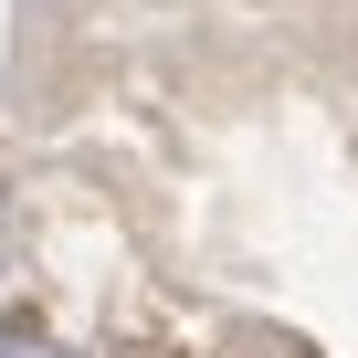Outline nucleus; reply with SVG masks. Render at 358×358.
<instances>
[{"label": "nucleus", "instance_id": "nucleus-1", "mask_svg": "<svg viewBox=\"0 0 358 358\" xmlns=\"http://www.w3.org/2000/svg\"><path fill=\"white\" fill-rule=\"evenodd\" d=\"M0 358H64L53 337H32V327H0Z\"/></svg>", "mask_w": 358, "mask_h": 358}, {"label": "nucleus", "instance_id": "nucleus-2", "mask_svg": "<svg viewBox=\"0 0 358 358\" xmlns=\"http://www.w3.org/2000/svg\"><path fill=\"white\" fill-rule=\"evenodd\" d=\"M11 232H22V222H11V179H0V264H11Z\"/></svg>", "mask_w": 358, "mask_h": 358}]
</instances>
